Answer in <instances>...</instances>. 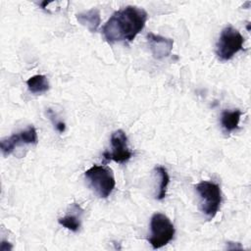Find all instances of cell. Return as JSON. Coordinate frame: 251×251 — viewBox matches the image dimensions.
Listing matches in <instances>:
<instances>
[{"mask_svg":"<svg viewBox=\"0 0 251 251\" xmlns=\"http://www.w3.org/2000/svg\"><path fill=\"white\" fill-rule=\"evenodd\" d=\"M242 112L239 109H234L232 111L225 110L221 114V125L226 133H230L236 128L240 122V117Z\"/></svg>","mask_w":251,"mask_h":251,"instance_id":"8fae6325","label":"cell"},{"mask_svg":"<svg viewBox=\"0 0 251 251\" xmlns=\"http://www.w3.org/2000/svg\"><path fill=\"white\" fill-rule=\"evenodd\" d=\"M82 209L80 208L79 205L74 203L71 206V212H69L66 216L61 217L58 219V223L66 227L67 229L76 232L81 225V215H82Z\"/></svg>","mask_w":251,"mask_h":251,"instance_id":"9c48e42d","label":"cell"},{"mask_svg":"<svg viewBox=\"0 0 251 251\" xmlns=\"http://www.w3.org/2000/svg\"><path fill=\"white\" fill-rule=\"evenodd\" d=\"M147 40L154 58L162 59L171 55L174 46V40L172 38L149 32L147 34Z\"/></svg>","mask_w":251,"mask_h":251,"instance_id":"ba28073f","label":"cell"},{"mask_svg":"<svg viewBox=\"0 0 251 251\" xmlns=\"http://www.w3.org/2000/svg\"><path fill=\"white\" fill-rule=\"evenodd\" d=\"M244 37L233 26H226L216 45V54L221 61L230 60L236 53L243 50Z\"/></svg>","mask_w":251,"mask_h":251,"instance_id":"5b68a950","label":"cell"},{"mask_svg":"<svg viewBox=\"0 0 251 251\" xmlns=\"http://www.w3.org/2000/svg\"><path fill=\"white\" fill-rule=\"evenodd\" d=\"M111 151H105L103 158L106 161H115L116 163H126L132 157L133 153L127 146V136L123 129L115 130L111 134Z\"/></svg>","mask_w":251,"mask_h":251,"instance_id":"8992f818","label":"cell"},{"mask_svg":"<svg viewBox=\"0 0 251 251\" xmlns=\"http://www.w3.org/2000/svg\"><path fill=\"white\" fill-rule=\"evenodd\" d=\"M155 173L160 177V184H159V191L157 193L156 199L157 200H163L167 195V189L170 182V176L168 174V171L163 166H156L154 168Z\"/></svg>","mask_w":251,"mask_h":251,"instance_id":"4fadbf2b","label":"cell"},{"mask_svg":"<svg viewBox=\"0 0 251 251\" xmlns=\"http://www.w3.org/2000/svg\"><path fill=\"white\" fill-rule=\"evenodd\" d=\"M37 131L33 126H27L25 130L13 133L0 141V148L3 156H9L17 146L23 144H37Z\"/></svg>","mask_w":251,"mask_h":251,"instance_id":"52a82bcc","label":"cell"},{"mask_svg":"<svg viewBox=\"0 0 251 251\" xmlns=\"http://www.w3.org/2000/svg\"><path fill=\"white\" fill-rule=\"evenodd\" d=\"M84 176L91 188L101 198L110 196L116 186V180L112 170L106 166L93 165L84 173Z\"/></svg>","mask_w":251,"mask_h":251,"instance_id":"3957f363","label":"cell"},{"mask_svg":"<svg viewBox=\"0 0 251 251\" xmlns=\"http://www.w3.org/2000/svg\"><path fill=\"white\" fill-rule=\"evenodd\" d=\"M76 20L79 24L84 25L90 32H95L101 23L100 12L97 9H90L76 15Z\"/></svg>","mask_w":251,"mask_h":251,"instance_id":"30bf717a","label":"cell"},{"mask_svg":"<svg viewBox=\"0 0 251 251\" xmlns=\"http://www.w3.org/2000/svg\"><path fill=\"white\" fill-rule=\"evenodd\" d=\"M195 189L200 198V209L206 218L210 221L220 210L222 204V189L221 186L209 180L200 181L195 185Z\"/></svg>","mask_w":251,"mask_h":251,"instance_id":"7a4b0ae2","label":"cell"},{"mask_svg":"<svg viewBox=\"0 0 251 251\" xmlns=\"http://www.w3.org/2000/svg\"><path fill=\"white\" fill-rule=\"evenodd\" d=\"M47 114H48V116L50 117L51 121L53 122L54 127L56 128V130H57V131H59V132H61V133H62V132H64V131H65V129H66V125H65V123H63V122H61V121L56 120L55 114L53 113V111H52L51 109H48Z\"/></svg>","mask_w":251,"mask_h":251,"instance_id":"5bb4252c","label":"cell"},{"mask_svg":"<svg viewBox=\"0 0 251 251\" xmlns=\"http://www.w3.org/2000/svg\"><path fill=\"white\" fill-rule=\"evenodd\" d=\"M28 90L33 94H41L49 89V81L43 75H35L26 80Z\"/></svg>","mask_w":251,"mask_h":251,"instance_id":"7c38bea8","label":"cell"},{"mask_svg":"<svg viewBox=\"0 0 251 251\" xmlns=\"http://www.w3.org/2000/svg\"><path fill=\"white\" fill-rule=\"evenodd\" d=\"M150 231L147 240L153 249H159L173 240L176 229L165 214L155 213L150 220Z\"/></svg>","mask_w":251,"mask_h":251,"instance_id":"277c9868","label":"cell"},{"mask_svg":"<svg viewBox=\"0 0 251 251\" xmlns=\"http://www.w3.org/2000/svg\"><path fill=\"white\" fill-rule=\"evenodd\" d=\"M148 20L147 12L136 6H126L116 11L102 27L105 40L115 42H131L144 28Z\"/></svg>","mask_w":251,"mask_h":251,"instance_id":"6da1fadb","label":"cell"}]
</instances>
